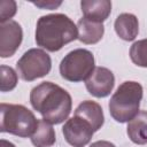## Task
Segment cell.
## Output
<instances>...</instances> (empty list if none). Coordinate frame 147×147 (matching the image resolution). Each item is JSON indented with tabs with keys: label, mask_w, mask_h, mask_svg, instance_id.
Here are the masks:
<instances>
[{
	"label": "cell",
	"mask_w": 147,
	"mask_h": 147,
	"mask_svg": "<svg viewBox=\"0 0 147 147\" xmlns=\"http://www.w3.org/2000/svg\"><path fill=\"white\" fill-rule=\"evenodd\" d=\"M33 5H36L37 7H40L42 9H55L56 7H59L61 5V1L59 2H54V1H41V2H33Z\"/></svg>",
	"instance_id": "19"
},
{
	"label": "cell",
	"mask_w": 147,
	"mask_h": 147,
	"mask_svg": "<svg viewBox=\"0 0 147 147\" xmlns=\"http://www.w3.org/2000/svg\"><path fill=\"white\" fill-rule=\"evenodd\" d=\"M16 2L13 0H2L0 2V23L10 21V18L16 14Z\"/></svg>",
	"instance_id": "18"
},
{
	"label": "cell",
	"mask_w": 147,
	"mask_h": 147,
	"mask_svg": "<svg viewBox=\"0 0 147 147\" xmlns=\"http://www.w3.org/2000/svg\"><path fill=\"white\" fill-rule=\"evenodd\" d=\"M77 30H78V40L87 45L99 42L105 33V26L102 23L94 22L85 17L78 21Z\"/></svg>",
	"instance_id": "12"
},
{
	"label": "cell",
	"mask_w": 147,
	"mask_h": 147,
	"mask_svg": "<svg viewBox=\"0 0 147 147\" xmlns=\"http://www.w3.org/2000/svg\"><path fill=\"white\" fill-rule=\"evenodd\" d=\"M0 147H16L13 142L6 140V139H1L0 140Z\"/></svg>",
	"instance_id": "21"
},
{
	"label": "cell",
	"mask_w": 147,
	"mask_h": 147,
	"mask_svg": "<svg viewBox=\"0 0 147 147\" xmlns=\"http://www.w3.org/2000/svg\"><path fill=\"white\" fill-rule=\"evenodd\" d=\"M114 26L117 36L125 41L134 40L139 32L138 18L130 13H123L118 15Z\"/></svg>",
	"instance_id": "13"
},
{
	"label": "cell",
	"mask_w": 147,
	"mask_h": 147,
	"mask_svg": "<svg viewBox=\"0 0 147 147\" xmlns=\"http://www.w3.org/2000/svg\"><path fill=\"white\" fill-rule=\"evenodd\" d=\"M18 76L25 82H32L49 74L52 69L51 56L42 49L26 51L16 63Z\"/></svg>",
	"instance_id": "6"
},
{
	"label": "cell",
	"mask_w": 147,
	"mask_h": 147,
	"mask_svg": "<svg viewBox=\"0 0 147 147\" xmlns=\"http://www.w3.org/2000/svg\"><path fill=\"white\" fill-rule=\"evenodd\" d=\"M142 99V86L138 82H124L109 101V113L118 123L130 122L138 113Z\"/></svg>",
	"instance_id": "3"
},
{
	"label": "cell",
	"mask_w": 147,
	"mask_h": 147,
	"mask_svg": "<svg viewBox=\"0 0 147 147\" xmlns=\"http://www.w3.org/2000/svg\"><path fill=\"white\" fill-rule=\"evenodd\" d=\"M80 8L85 18L102 23L110 15L111 2L109 0H84L80 2Z\"/></svg>",
	"instance_id": "11"
},
{
	"label": "cell",
	"mask_w": 147,
	"mask_h": 147,
	"mask_svg": "<svg viewBox=\"0 0 147 147\" xmlns=\"http://www.w3.org/2000/svg\"><path fill=\"white\" fill-rule=\"evenodd\" d=\"M90 147H116L113 142L110 141H106V140H99V141H95L93 142Z\"/></svg>",
	"instance_id": "20"
},
{
	"label": "cell",
	"mask_w": 147,
	"mask_h": 147,
	"mask_svg": "<svg viewBox=\"0 0 147 147\" xmlns=\"http://www.w3.org/2000/svg\"><path fill=\"white\" fill-rule=\"evenodd\" d=\"M0 76H1V82H0V91L1 92H9L14 90L17 85V74L15 70L10 67L7 65H1L0 67Z\"/></svg>",
	"instance_id": "17"
},
{
	"label": "cell",
	"mask_w": 147,
	"mask_h": 147,
	"mask_svg": "<svg viewBox=\"0 0 147 147\" xmlns=\"http://www.w3.org/2000/svg\"><path fill=\"white\" fill-rule=\"evenodd\" d=\"M95 69L93 54L84 48L69 52L60 63V74L68 82L86 80Z\"/></svg>",
	"instance_id": "5"
},
{
	"label": "cell",
	"mask_w": 147,
	"mask_h": 147,
	"mask_svg": "<svg viewBox=\"0 0 147 147\" xmlns=\"http://www.w3.org/2000/svg\"><path fill=\"white\" fill-rule=\"evenodd\" d=\"M75 39H78L77 26L64 14L45 15L37 22L36 42L48 52H57Z\"/></svg>",
	"instance_id": "2"
},
{
	"label": "cell",
	"mask_w": 147,
	"mask_h": 147,
	"mask_svg": "<svg viewBox=\"0 0 147 147\" xmlns=\"http://www.w3.org/2000/svg\"><path fill=\"white\" fill-rule=\"evenodd\" d=\"M23 39V31L16 21L0 23V56L10 57L15 54Z\"/></svg>",
	"instance_id": "8"
},
{
	"label": "cell",
	"mask_w": 147,
	"mask_h": 147,
	"mask_svg": "<svg viewBox=\"0 0 147 147\" xmlns=\"http://www.w3.org/2000/svg\"><path fill=\"white\" fill-rule=\"evenodd\" d=\"M126 132L132 142L137 145L147 144V111H139L130 122H127Z\"/></svg>",
	"instance_id": "14"
},
{
	"label": "cell",
	"mask_w": 147,
	"mask_h": 147,
	"mask_svg": "<svg viewBox=\"0 0 147 147\" xmlns=\"http://www.w3.org/2000/svg\"><path fill=\"white\" fill-rule=\"evenodd\" d=\"M130 57L136 65L147 68V39L133 42L130 48Z\"/></svg>",
	"instance_id": "16"
},
{
	"label": "cell",
	"mask_w": 147,
	"mask_h": 147,
	"mask_svg": "<svg viewBox=\"0 0 147 147\" xmlns=\"http://www.w3.org/2000/svg\"><path fill=\"white\" fill-rule=\"evenodd\" d=\"M0 131L28 138L37 129L38 119L31 110L22 105L1 103L0 105Z\"/></svg>",
	"instance_id": "4"
},
{
	"label": "cell",
	"mask_w": 147,
	"mask_h": 147,
	"mask_svg": "<svg viewBox=\"0 0 147 147\" xmlns=\"http://www.w3.org/2000/svg\"><path fill=\"white\" fill-rule=\"evenodd\" d=\"M75 116L82 117L86 122H88L93 127L94 132L100 130L105 122L101 106L95 101H91V100H86L79 103V106L75 110Z\"/></svg>",
	"instance_id": "10"
},
{
	"label": "cell",
	"mask_w": 147,
	"mask_h": 147,
	"mask_svg": "<svg viewBox=\"0 0 147 147\" xmlns=\"http://www.w3.org/2000/svg\"><path fill=\"white\" fill-rule=\"evenodd\" d=\"M115 85L114 74L105 67H95L90 77L85 80L86 90L95 98H106Z\"/></svg>",
	"instance_id": "9"
},
{
	"label": "cell",
	"mask_w": 147,
	"mask_h": 147,
	"mask_svg": "<svg viewBox=\"0 0 147 147\" xmlns=\"http://www.w3.org/2000/svg\"><path fill=\"white\" fill-rule=\"evenodd\" d=\"M55 131L48 122L45 119L38 121V125L33 134L31 136V142L34 147H49L55 144Z\"/></svg>",
	"instance_id": "15"
},
{
	"label": "cell",
	"mask_w": 147,
	"mask_h": 147,
	"mask_svg": "<svg viewBox=\"0 0 147 147\" xmlns=\"http://www.w3.org/2000/svg\"><path fill=\"white\" fill-rule=\"evenodd\" d=\"M62 133L67 142L71 146L84 147L92 139L94 130L91 126V124L86 122L84 118L74 116L64 123L62 127Z\"/></svg>",
	"instance_id": "7"
},
{
	"label": "cell",
	"mask_w": 147,
	"mask_h": 147,
	"mask_svg": "<svg viewBox=\"0 0 147 147\" xmlns=\"http://www.w3.org/2000/svg\"><path fill=\"white\" fill-rule=\"evenodd\" d=\"M30 102L33 109L41 114L42 119L49 124L64 122L71 111L70 94L52 82H42L31 90Z\"/></svg>",
	"instance_id": "1"
}]
</instances>
